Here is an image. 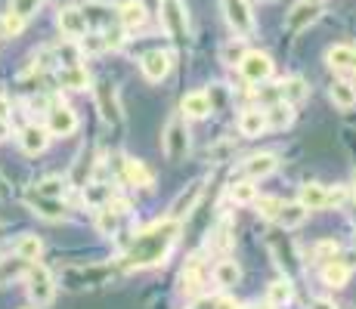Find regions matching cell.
<instances>
[{"label":"cell","mask_w":356,"mask_h":309,"mask_svg":"<svg viewBox=\"0 0 356 309\" xmlns=\"http://www.w3.org/2000/svg\"><path fill=\"white\" fill-rule=\"evenodd\" d=\"M344 198H347V189H344V185L325 189V208H328V204H332V208H341V204H344Z\"/></svg>","instance_id":"44"},{"label":"cell","mask_w":356,"mask_h":309,"mask_svg":"<svg viewBox=\"0 0 356 309\" xmlns=\"http://www.w3.org/2000/svg\"><path fill=\"white\" fill-rule=\"evenodd\" d=\"M353 192H356V174H353Z\"/></svg>","instance_id":"52"},{"label":"cell","mask_w":356,"mask_h":309,"mask_svg":"<svg viewBox=\"0 0 356 309\" xmlns=\"http://www.w3.org/2000/svg\"><path fill=\"white\" fill-rule=\"evenodd\" d=\"M238 281H242V269H238L236 260H220V263L214 266V285H220L223 291L236 287Z\"/></svg>","instance_id":"29"},{"label":"cell","mask_w":356,"mask_h":309,"mask_svg":"<svg viewBox=\"0 0 356 309\" xmlns=\"http://www.w3.org/2000/svg\"><path fill=\"white\" fill-rule=\"evenodd\" d=\"M276 90H279V99L291 102V106H300V102L310 96V87H307V81L298 78V74H291V78H282Z\"/></svg>","instance_id":"20"},{"label":"cell","mask_w":356,"mask_h":309,"mask_svg":"<svg viewBox=\"0 0 356 309\" xmlns=\"http://www.w3.org/2000/svg\"><path fill=\"white\" fill-rule=\"evenodd\" d=\"M310 309H338V306H334V300H328V297H316L310 303Z\"/></svg>","instance_id":"46"},{"label":"cell","mask_w":356,"mask_h":309,"mask_svg":"<svg viewBox=\"0 0 356 309\" xmlns=\"http://www.w3.org/2000/svg\"><path fill=\"white\" fill-rule=\"evenodd\" d=\"M118 22H121V28H124V31L143 28V25L149 22L146 3H143V0H124V3H121V10H118Z\"/></svg>","instance_id":"13"},{"label":"cell","mask_w":356,"mask_h":309,"mask_svg":"<svg viewBox=\"0 0 356 309\" xmlns=\"http://www.w3.org/2000/svg\"><path fill=\"white\" fill-rule=\"evenodd\" d=\"M161 6V25L170 34V40H183L186 37V10L183 0H159Z\"/></svg>","instance_id":"7"},{"label":"cell","mask_w":356,"mask_h":309,"mask_svg":"<svg viewBox=\"0 0 356 309\" xmlns=\"http://www.w3.org/2000/svg\"><path fill=\"white\" fill-rule=\"evenodd\" d=\"M3 22H6V34H10V37H19V34L25 31V22H29V19L16 16V12H6Z\"/></svg>","instance_id":"42"},{"label":"cell","mask_w":356,"mask_h":309,"mask_svg":"<svg viewBox=\"0 0 356 309\" xmlns=\"http://www.w3.org/2000/svg\"><path fill=\"white\" fill-rule=\"evenodd\" d=\"M214 309H238V303H236L232 297H220V300L214 303Z\"/></svg>","instance_id":"49"},{"label":"cell","mask_w":356,"mask_h":309,"mask_svg":"<svg viewBox=\"0 0 356 309\" xmlns=\"http://www.w3.org/2000/svg\"><path fill=\"white\" fill-rule=\"evenodd\" d=\"M140 68H143V78H146L149 84H161V81L170 74V68H174V56H170L168 50H149V53H143Z\"/></svg>","instance_id":"6"},{"label":"cell","mask_w":356,"mask_h":309,"mask_svg":"<svg viewBox=\"0 0 356 309\" xmlns=\"http://www.w3.org/2000/svg\"><path fill=\"white\" fill-rule=\"evenodd\" d=\"M294 300V285L289 278H276L270 287H266V306L270 309H282Z\"/></svg>","instance_id":"26"},{"label":"cell","mask_w":356,"mask_h":309,"mask_svg":"<svg viewBox=\"0 0 356 309\" xmlns=\"http://www.w3.org/2000/svg\"><path fill=\"white\" fill-rule=\"evenodd\" d=\"M211 112H214V102H211V93H204V90L186 93L180 99V115L189 121H204Z\"/></svg>","instance_id":"12"},{"label":"cell","mask_w":356,"mask_h":309,"mask_svg":"<svg viewBox=\"0 0 356 309\" xmlns=\"http://www.w3.org/2000/svg\"><path fill=\"white\" fill-rule=\"evenodd\" d=\"M44 127L50 130V136H72L78 130V115L68 106H50Z\"/></svg>","instance_id":"8"},{"label":"cell","mask_w":356,"mask_h":309,"mask_svg":"<svg viewBox=\"0 0 356 309\" xmlns=\"http://www.w3.org/2000/svg\"><path fill=\"white\" fill-rule=\"evenodd\" d=\"M223 12H227V22L236 31V37L245 40L254 31V16H251L248 0H223Z\"/></svg>","instance_id":"5"},{"label":"cell","mask_w":356,"mask_h":309,"mask_svg":"<svg viewBox=\"0 0 356 309\" xmlns=\"http://www.w3.org/2000/svg\"><path fill=\"white\" fill-rule=\"evenodd\" d=\"M56 22H59V31H63V37H68V40H81L87 31H90L84 10H74V6H65V10H59Z\"/></svg>","instance_id":"11"},{"label":"cell","mask_w":356,"mask_h":309,"mask_svg":"<svg viewBox=\"0 0 356 309\" xmlns=\"http://www.w3.org/2000/svg\"><path fill=\"white\" fill-rule=\"evenodd\" d=\"M29 208L38 217H44V219H65L63 198H47V195H38V192H31V195H29Z\"/></svg>","instance_id":"16"},{"label":"cell","mask_w":356,"mask_h":309,"mask_svg":"<svg viewBox=\"0 0 356 309\" xmlns=\"http://www.w3.org/2000/svg\"><path fill=\"white\" fill-rule=\"evenodd\" d=\"M276 170H279V158L273 152H254L242 161V174L248 176V180H266V176H273Z\"/></svg>","instance_id":"9"},{"label":"cell","mask_w":356,"mask_h":309,"mask_svg":"<svg viewBox=\"0 0 356 309\" xmlns=\"http://www.w3.org/2000/svg\"><path fill=\"white\" fill-rule=\"evenodd\" d=\"M161 149L168 155L170 164H180L186 161L189 155V127L183 115H170L168 124H164V133H161Z\"/></svg>","instance_id":"2"},{"label":"cell","mask_w":356,"mask_h":309,"mask_svg":"<svg viewBox=\"0 0 356 309\" xmlns=\"http://www.w3.org/2000/svg\"><path fill=\"white\" fill-rule=\"evenodd\" d=\"M180 287H183V294H186V297H198V294L204 291V272H202V263H198V257H193L186 266H183Z\"/></svg>","instance_id":"17"},{"label":"cell","mask_w":356,"mask_h":309,"mask_svg":"<svg viewBox=\"0 0 356 309\" xmlns=\"http://www.w3.org/2000/svg\"><path fill=\"white\" fill-rule=\"evenodd\" d=\"M10 112H13L10 96H0V118H10Z\"/></svg>","instance_id":"47"},{"label":"cell","mask_w":356,"mask_h":309,"mask_svg":"<svg viewBox=\"0 0 356 309\" xmlns=\"http://www.w3.org/2000/svg\"><path fill=\"white\" fill-rule=\"evenodd\" d=\"M338 251H341V247H338V242H332V238H325V242H316V244H313V260H323V263H328V260H334V257H338Z\"/></svg>","instance_id":"39"},{"label":"cell","mask_w":356,"mask_h":309,"mask_svg":"<svg viewBox=\"0 0 356 309\" xmlns=\"http://www.w3.org/2000/svg\"><path fill=\"white\" fill-rule=\"evenodd\" d=\"M279 208H282V198H276V195H264V198L257 195L254 198V210H257L260 219H276Z\"/></svg>","instance_id":"35"},{"label":"cell","mask_w":356,"mask_h":309,"mask_svg":"<svg viewBox=\"0 0 356 309\" xmlns=\"http://www.w3.org/2000/svg\"><path fill=\"white\" fill-rule=\"evenodd\" d=\"M25 287H29V297L34 306H50L53 297H56V281H53V272L47 269L44 263H29L25 269Z\"/></svg>","instance_id":"3"},{"label":"cell","mask_w":356,"mask_h":309,"mask_svg":"<svg viewBox=\"0 0 356 309\" xmlns=\"http://www.w3.org/2000/svg\"><path fill=\"white\" fill-rule=\"evenodd\" d=\"M273 72H276V62H273L270 53L245 50V56L238 59V74H242L248 84H264V81L273 78Z\"/></svg>","instance_id":"4"},{"label":"cell","mask_w":356,"mask_h":309,"mask_svg":"<svg viewBox=\"0 0 356 309\" xmlns=\"http://www.w3.org/2000/svg\"><path fill=\"white\" fill-rule=\"evenodd\" d=\"M87 25H97V28H108V16H106V6H87L84 10Z\"/></svg>","instance_id":"41"},{"label":"cell","mask_w":356,"mask_h":309,"mask_svg":"<svg viewBox=\"0 0 356 309\" xmlns=\"http://www.w3.org/2000/svg\"><path fill=\"white\" fill-rule=\"evenodd\" d=\"M323 16V3H310V0H300L298 6L289 12V28L291 31H304L310 28L316 19Z\"/></svg>","instance_id":"15"},{"label":"cell","mask_w":356,"mask_h":309,"mask_svg":"<svg viewBox=\"0 0 356 309\" xmlns=\"http://www.w3.org/2000/svg\"><path fill=\"white\" fill-rule=\"evenodd\" d=\"M307 217H310V210L300 201H282V208H279V214H276V223L282 226V229H298V226L307 223Z\"/></svg>","instance_id":"23"},{"label":"cell","mask_w":356,"mask_h":309,"mask_svg":"<svg viewBox=\"0 0 356 309\" xmlns=\"http://www.w3.org/2000/svg\"><path fill=\"white\" fill-rule=\"evenodd\" d=\"M264 3H270V0H264Z\"/></svg>","instance_id":"54"},{"label":"cell","mask_w":356,"mask_h":309,"mask_svg":"<svg viewBox=\"0 0 356 309\" xmlns=\"http://www.w3.org/2000/svg\"><path fill=\"white\" fill-rule=\"evenodd\" d=\"M266 127V112L264 108H245L242 115H238V133L245 136V140H254V136H260Z\"/></svg>","instance_id":"18"},{"label":"cell","mask_w":356,"mask_h":309,"mask_svg":"<svg viewBox=\"0 0 356 309\" xmlns=\"http://www.w3.org/2000/svg\"><path fill=\"white\" fill-rule=\"evenodd\" d=\"M40 3H44V0H10V12H16V16H22V19H31L34 12L40 10Z\"/></svg>","instance_id":"40"},{"label":"cell","mask_w":356,"mask_h":309,"mask_svg":"<svg viewBox=\"0 0 356 309\" xmlns=\"http://www.w3.org/2000/svg\"><path fill=\"white\" fill-rule=\"evenodd\" d=\"M97 229H99V235H115V229H118V214L108 204L97 208Z\"/></svg>","instance_id":"36"},{"label":"cell","mask_w":356,"mask_h":309,"mask_svg":"<svg viewBox=\"0 0 356 309\" xmlns=\"http://www.w3.org/2000/svg\"><path fill=\"white\" fill-rule=\"evenodd\" d=\"M19 142H22L25 155H40L50 146V130H47L44 124H29V127L19 133Z\"/></svg>","instance_id":"14"},{"label":"cell","mask_w":356,"mask_h":309,"mask_svg":"<svg viewBox=\"0 0 356 309\" xmlns=\"http://www.w3.org/2000/svg\"><path fill=\"white\" fill-rule=\"evenodd\" d=\"M40 253H44V242H40L38 235H22L16 242V257L25 260V263H34Z\"/></svg>","instance_id":"31"},{"label":"cell","mask_w":356,"mask_h":309,"mask_svg":"<svg viewBox=\"0 0 356 309\" xmlns=\"http://www.w3.org/2000/svg\"><path fill=\"white\" fill-rule=\"evenodd\" d=\"M328 99H332L341 112H350V108H356V84L353 81H334L332 90H328Z\"/></svg>","instance_id":"27"},{"label":"cell","mask_w":356,"mask_h":309,"mask_svg":"<svg viewBox=\"0 0 356 309\" xmlns=\"http://www.w3.org/2000/svg\"><path fill=\"white\" fill-rule=\"evenodd\" d=\"M264 112H266V127L270 130H285V127H291L294 124V106L291 102H285V99L273 102V106L264 108Z\"/></svg>","instance_id":"25"},{"label":"cell","mask_w":356,"mask_h":309,"mask_svg":"<svg viewBox=\"0 0 356 309\" xmlns=\"http://www.w3.org/2000/svg\"><path fill=\"white\" fill-rule=\"evenodd\" d=\"M180 219H155L152 226H146L143 232H136L134 244L124 251V266L127 269H149V266H161L168 263L170 251L180 242Z\"/></svg>","instance_id":"1"},{"label":"cell","mask_w":356,"mask_h":309,"mask_svg":"<svg viewBox=\"0 0 356 309\" xmlns=\"http://www.w3.org/2000/svg\"><path fill=\"white\" fill-rule=\"evenodd\" d=\"M10 133H13L10 118H0V142H3V140H10Z\"/></svg>","instance_id":"48"},{"label":"cell","mask_w":356,"mask_h":309,"mask_svg":"<svg viewBox=\"0 0 356 309\" xmlns=\"http://www.w3.org/2000/svg\"><path fill=\"white\" fill-rule=\"evenodd\" d=\"M121 167H124V180L130 185H140V189H152L155 185V174L143 161H136V158H124Z\"/></svg>","instance_id":"21"},{"label":"cell","mask_w":356,"mask_h":309,"mask_svg":"<svg viewBox=\"0 0 356 309\" xmlns=\"http://www.w3.org/2000/svg\"><path fill=\"white\" fill-rule=\"evenodd\" d=\"M10 34H6V22H3V16H0V40H6Z\"/></svg>","instance_id":"50"},{"label":"cell","mask_w":356,"mask_h":309,"mask_svg":"<svg viewBox=\"0 0 356 309\" xmlns=\"http://www.w3.org/2000/svg\"><path fill=\"white\" fill-rule=\"evenodd\" d=\"M214 247H220V251H223V247H229V242H232V238H229V219H223V223H220V229H217L214 232Z\"/></svg>","instance_id":"45"},{"label":"cell","mask_w":356,"mask_h":309,"mask_svg":"<svg viewBox=\"0 0 356 309\" xmlns=\"http://www.w3.org/2000/svg\"><path fill=\"white\" fill-rule=\"evenodd\" d=\"M25 106H29V112H31V115H47V112H50L53 102L47 99V96H31V99L25 102Z\"/></svg>","instance_id":"43"},{"label":"cell","mask_w":356,"mask_h":309,"mask_svg":"<svg viewBox=\"0 0 356 309\" xmlns=\"http://www.w3.org/2000/svg\"><path fill=\"white\" fill-rule=\"evenodd\" d=\"M97 106H99L102 121H106V124H121L118 99H115V90H112L108 84H99V87H97Z\"/></svg>","instance_id":"24"},{"label":"cell","mask_w":356,"mask_h":309,"mask_svg":"<svg viewBox=\"0 0 356 309\" xmlns=\"http://www.w3.org/2000/svg\"><path fill=\"white\" fill-rule=\"evenodd\" d=\"M108 198H112V189H108V185H102V183L84 185V201L90 204V208H102Z\"/></svg>","instance_id":"37"},{"label":"cell","mask_w":356,"mask_h":309,"mask_svg":"<svg viewBox=\"0 0 356 309\" xmlns=\"http://www.w3.org/2000/svg\"><path fill=\"white\" fill-rule=\"evenodd\" d=\"M56 81L68 90H87L90 87V74H87V68L81 65V62H72V65H63L56 72Z\"/></svg>","instance_id":"19"},{"label":"cell","mask_w":356,"mask_h":309,"mask_svg":"<svg viewBox=\"0 0 356 309\" xmlns=\"http://www.w3.org/2000/svg\"><path fill=\"white\" fill-rule=\"evenodd\" d=\"M34 192H38V195H47V198H63L68 192V180H63V176H47V180H40L34 185Z\"/></svg>","instance_id":"34"},{"label":"cell","mask_w":356,"mask_h":309,"mask_svg":"<svg viewBox=\"0 0 356 309\" xmlns=\"http://www.w3.org/2000/svg\"><path fill=\"white\" fill-rule=\"evenodd\" d=\"M350 56H353L350 44H334V47H328V53H325V65L332 68V72H350Z\"/></svg>","instance_id":"30"},{"label":"cell","mask_w":356,"mask_h":309,"mask_svg":"<svg viewBox=\"0 0 356 309\" xmlns=\"http://www.w3.org/2000/svg\"><path fill=\"white\" fill-rule=\"evenodd\" d=\"M245 56V50H242V37H232L229 40V44H223L220 47V62H223V65H238V59H242Z\"/></svg>","instance_id":"38"},{"label":"cell","mask_w":356,"mask_h":309,"mask_svg":"<svg viewBox=\"0 0 356 309\" xmlns=\"http://www.w3.org/2000/svg\"><path fill=\"white\" fill-rule=\"evenodd\" d=\"M202 192H204V180H193L186 185V189L180 192V195L174 198V204H170V219H183V217H189L195 210V204L202 201Z\"/></svg>","instance_id":"10"},{"label":"cell","mask_w":356,"mask_h":309,"mask_svg":"<svg viewBox=\"0 0 356 309\" xmlns=\"http://www.w3.org/2000/svg\"><path fill=\"white\" fill-rule=\"evenodd\" d=\"M350 276H353V269L344 263V260H338V257L328 260V263L323 266V285L325 287H334V291H338V287H347Z\"/></svg>","instance_id":"22"},{"label":"cell","mask_w":356,"mask_h":309,"mask_svg":"<svg viewBox=\"0 0 356 309\" xmlns=\"http://www.w3.org/2000/svg\"><path fill=\"white\" fill-rule=\"evenodd\" d=\"M310 3H323V0H310Z\"/></svg>","instance_id":"53"},{"label":"cell","mask_w":356,"mask_h":309,"mask_svg":"<svg viewBox=\"0 0 356 309\" xmlns=\"http://www.w3.org/2000/svg\"><path fill=\"white\" fill-rule=\"evenodd\" d=\"M350 72L356 74V47H353V56H350Z\"/></svg>","instance_id":"51"},{"label":"cell","mask_w":356,"mask_h":309,"mask_svg":"<svg viewBox=\"0 0 356 309\" xmlns=\"http://www.w3.org/2000/svg\"><path fill=\"white\" fill-rule=\"evenodd\" d=\"M229 198H232V204H254V198H257L254 180H238V183H232V185H229Z\"/></svg>","instance_id":"32"},{"label":"cell","mask_w":356,"mask_h":309,"mask_svg":"<svg viewBox=\"0 0 356 309\" xmlns=\"http://www.w3.org/2000/svg\"><path fill=\"white\" fill-rule=\"evenodd\" d=\"M298 201L304 204L307 210H323L325 208V185L316 183V180L304 183L300 185V192H298Z\"/></svg>","instance_id":"28"},{"label":"cell","mask_w":356,"mask_h":309,"mask_svg":"<svg viewBox=\"0 0 356 309\" xmlns=\"http://www.w3.org/2000/svg\"><path fill=\"white\" fill-rule=\"evenodd\" d=\"M81 50H84L87 56H99V53H106L108 50V40H106V34H102V28L87 31L84 37H81Z\"/></svg>","instance_id":"33"}]
</instances>
